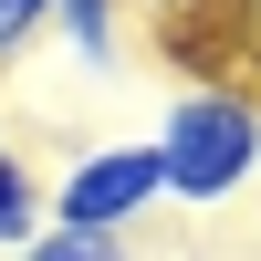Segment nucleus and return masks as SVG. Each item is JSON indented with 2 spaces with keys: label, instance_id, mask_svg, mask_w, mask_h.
<instances>
[{
  "label": "nucleus",
  "instance_id": "obj_3",
  "mask_svg": "<svg viewBox=\"0 0 261 261\" xmlns=\"http://www.w3.org/2000/svg\"><path fill=\"white\" fill-rule=\"evenodd\" d=\"M53 32H63V53H73L84 73H115L125 42H136V0H63Z\"/></svg>",
  "mask_w": 261,
  "mask_h": 261
},
{
  "label": "nucleus",
  "instance_id": "obj_1",
  "mask_svg": "<svg viewBox=\"0 0 261 261\" xmlns=\"http://www.w3.org/2000/svg\"><path fill=\"white\" fill-rule=\"evenodd\" d=\"M157 167H167V199L178 209H230L261 178V94L241 73H188L157 115Z\"/></svg>",
  "mask_w": 261,
  "mask_h": 261
},
{
  "label": "nucleus",
  "instance_id": "obj_7",
  "mask_svg": "<svg viewBox=\"0 0 261 261\" xmlns=\"http://www.w3.org/2000/svg\"><path fill=\"white\" fill-rule=\"evenodd\" d=\"M11 261H136L125 241H84V230H42L32 251H11Z\"/></svg>",
  "mask_w": 261,
  "mask_h": 261
},
{
  "label": "nucleus",
  "instance_id": "obj_2",
  "mask_svg": "<svg viewBox=\"0 0 261 261\" xmlns=\"http://www.w3.org/2000/svg\"><path fill=\"white\" fill-rule=\"evenodd\" d=\"M157 199H167V167H157V146H125V136H105V146H84V157L53 178V230H84V241H125V230H136Z\"/></svg>",
  "mask_w": 261,
  "mask_h": 261
},
{
  "label": "nucleus",
  "instance_id": "obj_5",
  "mask_svg": "<svg viewBox=\"0 0 261 261\" xmlns=\"http://www.w3.org/2000/svg\"><path fill=\"white\" fill-rule=\"evenodd\" d=\"M199 53H220V73H241L251 94H261V0H230V11L199 32Z\"/></svg>",
  "mask_w": 261,
  "mask_h": 261
},
{
  "label": "nucleus",
  "instance_id": "obj_4",
  "mask_svg": "<svg viewBox=\"0 0 261 261\" xmlns=\"http://www.w3.org/2000/svg\"><path fill=\"white\" fill-rule=\"evenodd\" d=\"M42 230H53V178H32V157H11V146H0V261L32 251Z\"/></svg>",
  "mask_w": 261,
  "mask_h": 261
},
{
  "label": "nucleus",
  "instance_id": "obj_8",
  "mask_svg": "<svg viewBox=\"0 0 261 261\" xmlns=\"http://www.w3.org/2000/svg\"><path fill=\"white\" fill-rule=\"evenodd\" d=\"M53 11H63V0H0V63H11V53H32V42L53 32Z\"/></svg>",
  "mask_w": 261,
  "mask_h": 261
},
{
  "label": "nucleus",
  "instance_id": "obj_6",
  "mask_svg": "<svg viewBox=\"0 0 261 261\" xmlns=\"http://www.w3.org/2000/svg\"><path fill=\"white\" fill-rule=\"evenodd\" d=\"M220 11H230V0H136V21H146L157 42H188V32H209Z\"/></svg>",
  "mask_w": 261,
  "mask_h": 261
}]
</instances>
